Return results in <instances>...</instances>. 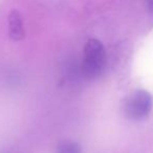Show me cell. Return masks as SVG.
Segmentation results:
<instances>
[{
  "label": "cell",
  "instance_id": "1",
  "mask_svg": "<svg viewBox=\"0 0 153 153\" xmlns=\"http://www.w3.org/2000/svg\"><path fill=\"white\" fill-rule=\"evenodd\" d=\"M107 63L106 51L103 43L98 39H89L86 42L82 58V74L89 80L102 76Z\"/></svg>",
  "mask_w": 153,
  "mask_h": 153
},
{
  "label": "cell",
  "instance_id": "2",
  "mask_svg": "<svg viewBox=\"0 0 153 153\" xmlns=\"http://www.w3.org/2000/svg\"><path fill=\"white\" fill-rule=\"evenodd\" d=\"M153 107V97L144 89H136L124 101V113L128 119L143 120L149 115Z\"/></svg>",
  "mask_w": 153,
  "mask_h": 153
},
{
  "label": "cell",
  "instance_id": "3",
  "mask_svg": "<svg viewBox=\"0 0 153 153\" xmlns=\"http://www.w3.org/2000/svg\"><path fill=\"white\" fill-rule=\"evenodd\" d=\"M9 35L14 41H21L25 37L21 14L17 10H12L9 15Z\"/></svg>",
  "mask_w": 153,
  "mask_h": 153
},
{
  "label": "cell",
  "instance_id": "4",
  "mask_svg": "<svg viewBox=\"0 0 153 153\" xmlns=\"http://www.w3.org/2000/svg\"><path fill=\"white\" fill-rule=\"evenodd\" d=\"M57 152L59 153H80L81 152V147L74 142L71 140H62L58 144Z\"/></svg>",
  "mask_w": 153,
  "mask_h": 153
}]
</instances>
